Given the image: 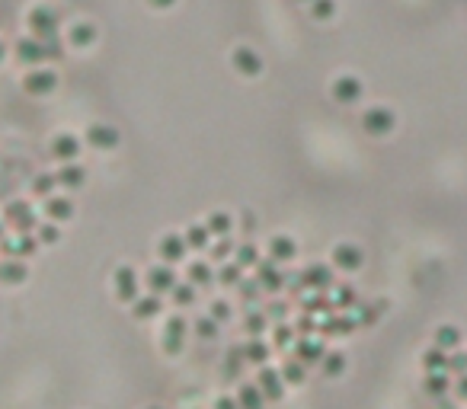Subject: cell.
<instances>
[{"label": "cell", "mask_w": 467, "mask_h": 409, "mask_svg": "<svg viewBox=\"0 0 467 409\" xmlns=\"http://www.w3.org/2000/svg\"><path fill=\"white\" fill-rule=\"evenodd\" d=\"M186 282H192L196 288H208V284H215V269H211L208 259H192V263L186 265Z\"/></svg>", "instance_id": "cell-21"}, {"label": "cell", "mask_w": 467, "mask_h": 409, "mask_svg": "<svg viewBox=\"0 0 467 409\" xmlns=\"http://www.w3.org/2000/svg\"><path fill=\"white\" fill-rule=\"evenodd\" d=\"M55 87H58V74L55 68H45V64L29 68L26 77H23V90L29 96H49V93H55Z\"/></svg>", "instance_id": "cell-3"}, {"label": "cell", "mask_w": 467, "mask_h": 409, "mask_svg": "<svg viewBox=\"0 0 467 409\" xmlns=\"http://www.w3.org/2000/svg\"><path fill=\"white\" fill-rule=\"evenodd\" d=\"M170 301H173L176 307H192L199 301V288L192 282H182L180 278V282L173 284V291H170Z\"/></svg>", "instance_id": "cell-28"}, {"label": "cell", "mask_w": 467, "mask_h": 409, "mask_svg": "<svg viewBox=\"0 0 467 409\" xmlns=\"http://www.w3.org/2000/svg\"><path fill=\"white\" fill-rule=\"evenodd\" d=\"M452 390H454V396H458V400H467V375H458V377H454Z\"/></svg>", "instance_id": "cell-54"}, {"label": "cell", "mask_w": 467, "mask_h": 409, "mask_svg": "<svg viewBox=\"0 0 467 409\" xmlns=\"http://www.w3.org/2000/svg\"><path fill=\"white\" fill-rule=\"evenodd\" d=\"M186 320H182V313H170L167 320H163V333L167 336H182V339H186Z\"/></svg>", "instance_id": "cell-49"}, {"label": "cell", "mask_w": 467, "mask_h": 409, "mask_svg": "<svg viewBox=\"0 0 467 409\" xmlns=\"http://www.w3.org/2000/svg\"><path fill=\"white\" fill-rule=\"evenodd\" d=\"M176 0H147V7H154V10H170Z\"/></svg>", "instance_id": "cell-56"}, {"label": "cell", "mask_w": 467, "mask_h": 409, "mask_svg": "<svg viewBox=\"0 0 467 409\" xmlns=\"http://www.w3.org/2000/svg\"><path fill=\"white\" fill-rule=\"evenodd\" d=\"M359 310L352 313V317H356V323H362V326H371V323H378V317H381V310L387 304H384V301H375V304H356Z\"/></svg>", "instance_id": "cell-40"}, {"label": "cell", "mask_w": 467, "mask_h": 409, "mask_svg": "<svg viewBox=\"0 0 467 409\" xmlns=\"http://www.w3.org/2000/svg\"><path fill=\"white\" fill-rule=\"evenodd\" d=\"M294 256H298V243H294V237H288V234L269 237V243H266V259H269V263L285 265V263H292Z\"/></svg>", "instance_id": "cell-10"}, {"label": "cell", "mask_w": 467, "mask_h": 409, "mask_svg": "<svg viewBox=\"0 0 467 409\" xmlns=\"http://www.w3.org/2000/svg\"><path fill=\"white\" fill-rule=\"evenodd\" d=\"M452 375L448 371H432V375H425V381H423V387H425V394L429 396H445L448 390H452Z\"/></svg>", "instance_id": "cell-30"}, {"label": "cell", "mask_w": 467, "mask_h": 409, "mask_svg": "<svg viewBox=\"0 0 467 409\" xmlns=\"http://www.w3.org/2000/svg\"><path fill=\"white\" fill-rule=\"evenodd\" d=\"M161 310H163V301H161V294H141L138 301H135L132 304V313L138 320H157L161 317Z\"/></svg>", "instance_id": "cell-24"}, {"label": "cell", "mask_w": 467, "mask_h": 409, "mask_svg": "<svg viewBox=\"0 0 467 409\" xmlns=\"http://www.w3.org/2000/svg\"><path fill=\"white\" fill-rule=\"evenodd\" d=\"M32 234H35V240L42 243V246H49V243H58V240H61V224H55V221L39 224Z\"/></svg>", "instance_id": "cell-43"}, {"label": "cell", "mask_w": 467, "mask_h": 409, "mask_svg": "<svg viewBox=\"0 0 467 409\" xmlns=\"http://www.w3.org/2000/svg\"><path fill=\"white\" fill-rule=\"evenodd\" d=\"M266 317H269V323H285L288 304H282V301H272V304L266 307Z\"/></svg>", "instance_id": "cell-51"}, {"label": "cell", "mask_w": 467, "mask_h": 409, "mask_svg": "<svg viewBox=\"0 0 467 409\" xmlns=\"http://www.w3.org/2000/svg\"><path fill=\"white\" fill-rule=\"evenodd\" d=\"M26 26H29V35L39 39V42L55 39L58 29H61V13L55 7H49V4H39V7H32L26 13Z\"/></svg>", "instance_id": "cell-1"}, {"label": "cell", "mask_w": 467, "mask_h": 409, "mask_svg": "<svg viewBox=\"0 0 467 409\" xmlns=\"http://www.w3.org/2000/svg\"><path fill=\"white\" fill-rule=\"evenodd\" d=\"M301 278H304V288H307V291H323V294H327L330 288L336 284L333 269H330V265H323V263L307 265V269L301 272Z\"/></svg>", "instance_id": "cell-17"}, {"label": "cell", "mask_w": 467, "mask_h": 409, "mask_svg": "<svg viewBox=\"0 0 467 409\" xmlns=\"http://www.w3.org/2000/svg\"><path fill=\"white\" fill-rule=\"evenodd\" d=\"M42 215L49 218V221H55V224H64V221L74 218V201L64 199V195H51V199H45Z\"/></svg>", "instance_id": "cell-19"}, {"label": "cell", "mask_w": 467, "mask_h": 409, "mask_svg": "<svg viewBox=\"0 0 467 409\" xmlns=\"http://www.w3.org/2000/svg\"><path fill=\"white\" fill-rule=\"evenodd\" d=\"M269 329V317H266V310H247V317H244V333L250 336V339H259V336Z\"/></svg>", "instance_id": "cell-31"}, {"label": "cell", "mask_w": 467, "mask_h": 409, "mask_svg": "<svg viewBox=\"0 0 467 409\" xmlns=\"http://www.w3.org/2000/svg\"><path fill=\"white\" fill-rule=\"evenodd\" d=\"M292 355L301 361V365H320L323 355H327V346H323L320 336H311V339H298V342H294Z\"/></svg>", "instance_id": "cell-18"}, {"label": "cell", "mask_w": 467, "mask_h": 409, "mask_svg": "<svg viewBox=\"0 0 467 409\" xmlns=\"http://www.w3.org/2000/svg\"><path fill=\"white\" fill-rule=\"evenodd\" d=\"M244 365H247L244 346L230 348V352H228V361H224V371H228V375H240V367H244Z\"/></svg>", "instance_id": "cell-48"}, {"label": "cell", "mask_w": 467, "mask_h": 409, "mask_svg": "<svg viewBox=\"0 0 467 409\" xmlns=\"http://www.w3.org/2000/svg\"><path fill=\"white\" fill-rule=\"evenodd\" d=\"M234 246H237V243L230 240V237H218V240H211L208 263H228V259L234 256Z\"/></svg>", "instance_id": "cell-38"}, {"label": "cell", "mask_w": 467, "mask_h": 409, "mask_svg": "<svg viewBox=\"0 0 467 409\" xmlns=\"http://www.w3.org/2000/svg\"><path fill=\"white\" fill-rule=\"evenodd\" d=\"M244 355H247V365L263 367V365H269V358H272V346L263 339H247Z\"/></svg>", "instance_id": "cell-27"}, {"label": "cell", "mask_w": 467, "mask_h": 409, "mask_svg": "<svg viewBox=\"0 0 467 409\" xmlns=\"http://www.w3.org/2000/svg\"><path fill=\"white\" fill-rule=\"evenodd\" d=\"M218 326H221V323H215L211 317H199L196 323H192V329H196L199 339H215V336H218Z\"/></svg>", "instance_id": "cell-47"}, {"label": "cell", "mask_w": 467, "mask_h": 409, "mask_svg": "<svg viewBox=\"0 0 467 409\" xmlns=\"http://www.w3.org/2000/svg\"><path fill=\"white\" fill-rule=\"evenodd\" d=\"M161 348L167 355H180L182 352V336H167V333H163L161 336Z\"/></svg>", "instance_id": "cell-53"}, {"label": "cell", "mask_w": 467, "mask_h": 409, "mask_svg": "<svg viewBox=\"0 0 467 409\" xmlns=\"http://www.w3.org/2000/svg\"><path fill=\"white\" fill-rule=\"evenodd\" d=\"M205 227H208V234L215 237H230V230L237 227V221H234V215H228V211H211L208 218H205Z\"/></svg>", "instance_id": "cell-26"}, {"label": "cell", "mask_w": 467, "mask_h": 409, "mask_svg": "<svg viewBox=\"0 0 467 409\" xmlns=\"http://www.w3.org/2000/svg\"><path fill=\"white\" fill-rule=\"evenodd\" d=\"M320 371L327 377H340L342 371H346V355H342V352H327V355H323V361H320Z\"/></svg>", "instance_id": "cell-41"}, {"label": "cell", "mask_w": 467, "mask_h": 409, "mask_svg": "<svg viewBox=\"0 0 467 409\" xmlns=\"http://www.w3.org/2000/svg\"><path fill=\"white\" fill-rule=\"evenodd\" d=\"M330 263H333L340 272H349V275H352V272H359L365 265V253L359 250L356 243H336L333 250H330Z\"/></svg>", "instance_id": "cell-7"}, {"label": "cell", "mask_w": 467, "mask_h": 409, "mask_svg": "<svg viewBox=\"0 0 467 409\" xmlns=\"http://www.w3.org/2000/svg\"><path fill=\"white\" fill-rule=\"evenodd\" d=\"M186 253H189V246H186V240H182V234H176V230H170V234H163L161 240H157V256H161L167 265L182 263Z\"/></svg>", "instance_id": "cell-14"}, {"label": "cell", "mask_w": 467, "mask_h": 409, "mask_svg": "<svg viewBox=\"0 0 467 409\" xmlns=\"http://www.w3.org/2000/svg\"><path fill=\"white\" fill-rule=\"evenodd\" d=\"M119 141H122L119 128L103 125V122H93V125H87V132H84V144L93 147V151H116Z\"/></svg>", "instance_id": "cell-6"}, {"label": "cell", "mask_w": 467, "mask_h": 409, "mask_svg": "<svg viewBox=\"0 0 467 409\" xmlns=\"http://www.w3.org/2000/svg\"><path fill=\"white\" fill-rule=\"evenodd\" d=\"M215 282L218 284H224V288H237L240 282H244V269H240L237 263H221V269L215 272Z\"/></svg>", "instance_id": "cell-35"}, {"label": "cell", "mask_w": 467, "mask_h": 409, "mask_svg": "<svg viewBox=\"0 0 467 409\" xmlns=\"http://www.w3.org/2000/svg\"><path fill=\"white\" fill-rule=\"evenodd\" d=\"M144 282H147V291H151V294H170V291H173V284L180 282V275H176L173 265L157 263V265L147 269Z\"/></svg>", "instance_id": "cell-8"}, {"label": "cell", "mask_w": 467, "mask_h": 409, "mask_svg": "<svg viewBox=\"0 0 467 409\" xmlns=\"http://www.w3.org/2000/svg\"><path fill=\"white\" fill-rule=\"evenodd\" d=\"M138 291H141V278L132 265H119V269L112 272V294H116V301L135 304V301L141 298Z\"/></svg>", "instance_id": "cell-2"}, {"label": "cell", "mask_w": 467, "mask_h": 409, "mask_svg": "<svg viewBox=\"0 0 467 409\" xmlns=\"http://www.w3.org/2000/svg\"><path fill=\"white\" fill-rule=\"evenodd\" d=\"M80 151H84V141L77 138L74 132H58L55 138L49 141V153L58 160V163H77Z\"/></svg>", "instance_id": "cell-5"}, {"label": "cell", "mask_w": 467, "mask_h": 409, "mask_svg": "<svg viewBox=\"0 0 467 409\" xmlns=\"http://www.w3.org/2000/svg\"><path fill=\"white\" fill-rule=\"evenodd\" d=\"M42 49H45V64L49 61H64V55H68V42H64L61 35H55V39H45L42 42Z\"/></svg>", "instance_id": "cell-42"}, {"label": "cell", "mask_w": 467, "mask_h": 409, "mask_svg": "<svg viewBox=\"0 0 467 409\" xmlns=\"http://www.w3.org/2000/svg\"><path fill=\"white\" fill-rule=\"evenodd\" d=\"M448 375H467V352H461V348H454L452 355H448Z\"/></svg>", "instance_id": "cell-50"}, {"label": "cell", "mask_w": 467, "mask_h": 409, "mask_svg": "<svg viewBox=\"0 0 467 409\" xmlns=\"http://www.w3.org/2000/svg\"><path fill=\"white\" fill-rule=\"evenodd\" d=\"M4 58H7V45L0 42V61H4Z\"/></svg>", "instance_id": "cell-57"}, {"label": "cell", "mask_w": 467, "mask_h": 409, "mask_svg": "<svg viewBox=\"0 0 467 409\" xmlns=\"http://www.w3.org/2000/svg\"><path fill=\"white\" fill-rule=\"evenodd\" d=\"M298 329V339H311V336H320V320L311 317V313H301V320L294 323Z\"/></svg>", "instance_id": "cell-44"}, {"label": "cell", "mask_w": 467, "mask_h": 409, "mask_svg": "<svg viewBox=\"0 0 467 409\" xmlns=\"http://www.w3.org/2000/svg\"><path fill=\"white\" fill-rule=\"evenodd\" d=\"M182 240H186L189 253H208V246H211V234L205 224H189L182 230Z\"/></svg>", "instance_id": "cell-22"}, {"label": "cell", "mask_w": 467, "mask_h": 409, "mask_svg": "<svg viewBox=\"0 0 467 409\" xmlns=\"http://www.w3.org/2000/svg\"><path fill=\"white\" fill-rule=\"evenodd\" d=\"M234 400H237L240 409H263L266 406V396L259 394L256 384H244V387L237 390V396H234Z\"/></svg>", "instance_id": "cell-33"}, {"label": "cell", "mask_w": 467, "mask_h": 409, "mask_svg": "<svg viewBox=\"0 0 467 409\" xmlns=\"http://www.w3.org/2000/svg\"><path fill=\"white\" fill-rule=\"evenodd\" d=\"M237 294H240V301H244V304H253V298L259 294V284L250 282V278H244V282L237 284Z\"/></svg>", "instance_id": "cell-52"}, {"label": "cell", "mask_w": 467, "mask_h": 409, "mask_svg": "<svg viewBox=\"0 0 467 409\" xmlns=\"http://www.w3.org/2000/svg\"><path fill=\"white\" fill-rule=\"evenodd\" d=\"M55 180H58V186H64V189H80L87 182V170L80 167V163H61Z\"/></svg>", "instance_id": "cell-25"}, {"label": "cell", "mask_w": 467, "mask_h": 409, "mask_svg": "<svg viewBox=\"0 0 467 409\" xmlns=\"http://www.w3.org/2000/svg\"><path fill=\"white\" fill-rule=\"evenodd\" d=\"M298 342V329L292 323H272V348H292Z\"/></svg>", "instance_id": "cell-32"}, {"label": "cell", "mask_w": 467, "mask_h": 409, "mask_svg": "<svg viewBox=\"0 0 467 409\" xmlns=\"http://www.w3.org/2000/svg\"><path fill=\"white\" fill-rule=\"evenodd\" d=\"M230 64H234V70H237L240 77L263 74V58H259V51H253L250 45H237V49L230 51Z\"/></svg>", "instance_id": "cell-13"}, {"label": "cell", "mask_w": 467, "mask_h": 409, "mask_svg": "<svg viewBox=\"0 0 467 409\" xmlns=\"http://www.w3.org/2000/svg\"><path fill=\"white\" fill-rule=\"evenodd\" d=\"M330 298H333L336 310H349V307H356V288H352V284H340V282H336L333 288H330Z\"/></svg>", "instance_id": "cell-36"}, {"label": "cell", "mask_w": 467, "mask_h": 409, "mask_svg": "<svg viewBox=\"0 0 467 409\" xmlns=\"http://www.w3.org/2000/svg\"><path fill=\"white\" fill-rule=\"evenodd\" d=\"M215 409H240V406H237V400H234V396H218Z\"/></svg>", "instance_id": "cell-55"}, {"label": "cell", "mask_w": 467, "mask_h": 409, "mask_svg": "<svg viewBox=\"0 0 467 409\" xmlns=\"http://www.w3.org/2000/svg\"><path fill=\"white\" fill-rule=\"evenodd\" d=\"M311 16L320 23L333 20L336 16V0H311Z\"/></svg>", "instance_id": "cell-45"}, {"label": "cell", "mask_w": 467, "mask_h": 409, "mask_svg": "<svg viewBox=\"0 0 467 409\" xmlns=\"http://www.w3.org/2000/svg\"><path fill=\"white\" fill-rule=\"evenodd\" d=\"M29 278V265L26 259H0V284H23Z\"/></svg>", "instance_id": "cell-20"}, {"label": "cell", "mask_w": 467, "mask_h": 409, "mask_svg": "<svg viewBox=\"0 0 467 409\" xmlns=\"http://www.w3.org/2000/svg\"><path fill=\"white\" fill-rule=\"evenodd\" d=\"M55 189H58V180H55V173H39L32 180V186H29V192L35 195V199H51L55 195Z\"/></svg>", "instance_id": "cell-39"}, {"label": "cell", "mask_w": 467, "mask_h": 409, "mask_svg": "<svg viewBox=\"0 0 467 409\" xmlns=\"http://www.w3.org/2000/svg\"><path fill=\"white\" fill-rule=\"evenodd\" d=\"M419 361H423L425 375H432V371H448V352H442V348H435V346L425 348Z\"/></svg>", "instance_id": "cell-34"}, {"label": "cell", "mask_w": 467, "mask_h": 409, "mask_svg": "<svg viewBox=\"0 0 467 409\" xmlns=\"http://www.w3.org/2000/svg\"><path fill=\"white\" fill-rule=\"evenodd\" d=\"M304 4H311V0H304Z\"/></svg>", "instance_id": "cell-59"}, {"label": "cell", "mask_w": 467, "mask_h": 409, "mask_svg": "<svg viewBox=\"0 0 467 409\" xmlns=\"http://www.w3.org/2000/svg\"><path fill=\"white\" fill-rule=\"evenodd\" d=\"M256 284H259V291H266V294H279V291H285V272L275 263H269V259H259Z\"/></svg>", "instance_id": "cell-11"}, {"label": "cell", "mask_w": 467, "mask_h": 409, "mask_svg": "<svg viewBox=\"0 0 467 409\" xmlns=\"http://www.w3.org/2000/svg\"><path fill=\"white\" fill-rule=\"evenodd\" d=\"M282 381L285 384H294V387H298V384H304L307 381V365H301L298 358H294V355H288L285 361H282Z\"/></svg>", "instance_id": "cell-29"}, {"label": "cell", "mask_w": 467, "mask_h": 409, "mask_svg": "<svg viewBox=\"0 0 467 409\" xmlns=\"http://www.w3.org/2000/svg\"><path fill=\"white\" fill-rule=\"evenodd\" d=\"M461 329L454 323H442L439 329L432 333V346L435 348H442V352H454V348H461Z\"/></svg>", "instance_id": "cell-23"}, {"label": "cell", "mask_w": 467, "mask_h": 409, "mask_svg": "<svg viewBox=\"0 0 467 409\" xmlns=\"http://www.w3.org/2000/svg\"><path fill=\"white\" fill-rule=\"evenodd\" d=\"M13 58L23 64V68H39V64H45V49L39 39H32V35H23L20 42L13 45Z\"/></svg>", "instance_id": "cell-16"}, {"label": "cell", "mask_w": 467, "mask_h": 409, "mask_svg": "<svg viewBox=\"0 0 467 409\" xmlns=\"http://www.w3.org/2000/svg\"><path fill=\"white\" fill-rule=\"evenodd\" d=\"M234 263H237L244 272L256 269V265H259V250L253 246V243H237V246H234Z\"/></svg>", "instance_id": "cell-37"}, {"label": "cell", "mask_w": 467, "mask_h": 409, "mask_svg": "<svg viewBox=\"0 0 467 409\" xmlns=\"http://www.w3.org/2000/svg\"><path fill=\"white\" fill-rule=\"evenodd\" d=\"M394 125H397V115H394L387 106H371V109L362 112V128L371 134V138H384V134H391Z\"/></svg>", "instance_id": "cell-4"}, {"label": "cell", "mask_w": 467, "mask_h": 409, "mask_svg": "<svg viewBox=\"0 0 467 409\" xmlns=\"http://www.w3.org/2000/svg\"><path fill=\"white\" fill-rule=\"evenodd\" d=\"M99 39V29L93 26L90 20H77L68 26V35H64V42H68V49H90V45H96Z\"/></svg>", "instance_id": "cell-15"}, {"label": "cell", "mask_w": 467, "mask_h": 409, "mask_svg": "<svg viewBox=\"0 0 467 409\" xmlns=\"http://www.w3.org/2000/svg\"><path fill=\"white\" fill-rule=\"evenodd\" d=\"M330 93H333L336 103H342V106H356L359 99H362L365 87H362V80H359V77L342 74V77H336L333 84H330Z\"/></svg>", "instance_id": "cell-9"}, {"label": "cell", "mask_w": 467, "mask_h": 409, "mask_svg": "<svg viewBox=\"0 0 467 409\" xmlns=\"http://www.w3.org/2000/svg\"><path fill=\"white\" fill-rule=\"evenodd\" d=\"M147 409H163V406H147Z\"/></svg>", "instance_id": "cell-58"}, {"label": "cell", "mask_w": 467, "mask_h": 409, "mask_svg": "<svg viewBox=\"0 0 467 409\" xmlns=\"http://www.w3.org/2000/svg\"><path fill=\"white\" fill-rule=\"evenodd\" d=\"M208 317L215 320V323H228L230 317H234V307L228 304L224 298H218V301H211V307H208Z\"/></svg>", "instance_id": "cell-46"}, {"label": "cell", "mask_w": 467, "mask_h": 409, "mask_svg": "<svg viewBox=\"0 0 467 409\" xmlns=\"http://www.w3.org/2000/svg\"><path fill=\"white\" fill-rule=\"evenodd\" d=\"M256 387H259V394L266 396V403H279L282 396H285V381H282L279 367H269V365L259 367Z\"/></svg>", "instance_id": "cell-12"}]
</instances>
